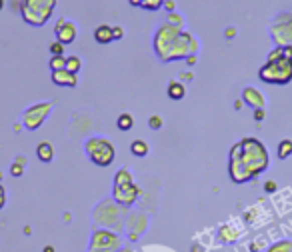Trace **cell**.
<instances>
[{
	"label": "cell",
	"mask_w": 292,
	"mask_h": 252,
	"mask_svg": "<svg viewBox=\"0 0 292 252\" xmlns=\"http://www.w3.org/2000/svg\"><path fill=\"white\" fill-rule=\"evenodd\" d=\"M164 8H166L168 12H174V8H176V4H174V0H166V2H164Z\"/></svg>",
	"instance_id": "obj_33"
},
{
	"label": "cell",
	"mask_w": 292,
	"mask_h": 252,
	"mask_svg": "<svg viewBox=\"0 0 292 252\" xmlns=\"http://www.w3.org/2000/svg\"><path fill=\"white\" fill-rule=\"evenodd\" d=\"M112 32H114V40H118V38H122V36H124L122 26H112Z\"/></svg>",
	"instance_id": "obj_30"
},
{
	"label": "cell",
	"mask_w": 292,
	"mask_h": 252,
	"mask_svg": "<svg viewBox=\"0 0 292 252\" xmlns=\"http://www.w3.org/2000/svg\"><path fill=\"white\" fill-rule=\"evenodd\" d=\"M122 248V238L108 228H98L92 232L88 252H120Z\"/></svg>",
	"instance_id": "obj_6"
},
{
	"label": "cell",
	"mask_w": 292,
	"mask_h": 252,
	"mask_svg": "<svg viewBox=\"0 0 292 252\" xmlns=\"http://www.w3.org/2000/svg\"><path fill=\"white\" fill-rule=\"evenodd\" d=\"M236 236H238V232H236L232 226H222V228H220V238H222L224 242H234Z\"/></svg>",
	"instance_id": "obj_21"
},
{
	"label": "cell",
	"mask_w": 292,
	"mask_h": 252,
	"mask_svg": "<svg viewBox=\"0 0 292 252\" xmlns=\"http://www.w3.org/2000/svg\"><path fill=\"white\" fill-rule=\"evenodd\" d=\"M50 112H52V102H36L30 108H26L22 122L28 130H38L44 124V120L48 118Z\"/></svg>",
	"instance_id": "obj_9"
},
{
	"label": "cell",
	"mask_w": 292,
	"mask_h": 252,
	"mask_svg": "<svg viewBox=\"0 0 292 252\" xmlns=\"http://www.w3.org/2000/svg\"><path fill=\"white\" fill-rule=\"evenodd\" d=\"M94 40L98 44H108L114 40V32H112V26L108 24H100L98 28H94Z\"/></svg>",
	"instance_id": "obj_14"
},
{
	"label": "cell",
	"mask_w": 292,
	"mask_h": 252,
	"mask_svg": "<svg viewBox=\"0 0 292 252\" xmlns=\"http://www.w3.org/2000/svg\"><path fill=\"white\" fill-rule=\"evenodd\" d=\"M270 34H272V40L276 46L292 44V14L288 12L278 14L270 26Z\"/></svg>",
	"instance_id": "obj_8"
},
{
	"label": "cell",
	"mask_w": 292,
	"mask_h": 252,
	"mask_svg": "<svg viewBox=\"0 0 292 252\" xmlns=\"http://www.w3.org/2000/svg\"><path fill=\"white\" fill-rule=\"evenodd\" d=\"M276 154H278V158H280V160H286V158H290V156H292V140H290V138H284V140H280Z\"/></svg>",
	"instance_id": "obj_19"
},
{
	"label": "cell",
	"mask_w": 292,
	"mask_h": 252,
	"mask_svg": "<svg viewBox=\"0 0 292 252\" xmlns=\"http://www.w3.org/2000/svg\"><path fill=\"white\" fill-rule=\"evenodd\" d=\"M140 196V188L134 184V182H128V184H120V186H114L112 188V198L114 202H118L120 206L124 208H130Z\"/></svg>",
	"instance_id": "obj_10"
},
{
	"label": "cell",
	"mask_w": 292,
	"mask_h": 252,
	"mask_svg": "<svg viewBox=\"0 0 292 252\" xmlns=\"http://www.w3.org/2000/svg\"><path fill=\"white\" fill-rule=\"evenodd\" d=\"M128 2H130L132 6H140V8H142V2H144V0H128Z\"/></svg>",
	"instance_id": "obj_39"
},
{
	"label": "cell",
	"mask_w": 292,
	"mask_h": 252,
	"mask_svg": "<svg viewBox=\"0 0 292 252\" xmlns=\"http://www.w3.org/2000/svg\"><path fill=\"white\" fill-rule=\"evenodd\" d=\"M180 32H182L180 28H176V26H172L168 22H164V24L158 26V30L154 34V52H156V56L162 62H168L170 50H172L176 38L180 36Z\"/></svg>",
	"instance_id": "obj_5"
},
{
	"label": "cell",
	"mask_w": 292,
	"mask_h": 252,
	"mask_svg": "<svg viewBox=\"0 0 292 252\" xmlns=\"http://www.w3.org/2000/svg\"><path fill=\"white\" fill-rule=\"evenodd\" d=\"M48 66H50V70H62V68H66V56H50Z\"/></svg>",
	"instance_id": "obj_24"
},
{
	"label": "cell",
	"mask_w": 292,
	"mask_h": 252,
	"mask_svg": "<svg viewBox=\"0 0 292 252\" xmlns=\"http://www.w3.org/2000/svg\"><path fill=\"white\" fill-rule=\"evenodd\" d=\"M54 36H56V40H60L62 44H72L74 40H76V36H78V26H76V22H72V20H68V18H58V22H56V26H54Z\"/></svg>",
	"instance_id": "obj_11"
},
{
	"label": "cell",
	"mask_w": 292,
	"mask_h": 252,
	"mask_svg": "<svg viewBox=\"0 0 292 252\" xmlns=\"http://www.w3.org/2000/svg\"><path fill=\"white\" fill-rule=\"evenodd\" d=\"M64 50H66V44H62L60 40H54L50 44V54L52 56H64Z\"/></svg>",
	"instance_id": "obj_27"
},
{
	"label": "cell",
	"mask_w": 292,
	"mask_h": 252,
	"mask_svg": "<svg viewBox=\"0 0 292 252\" xmlns=\"http://www.w3.org/2000/svg\"><path fill=\"white\" fill-rule=\"evenodd\" d=\"M166 22L168 24H172V26H176V28H184V18L178 14V12H168V16H166Z\"/></svg>",
	"instance_id": "obj_23"
},
{
	"label": "cell",
	"mask_w": 292,
	"mask_h": 252,
	"mask_svg": "<svg viewBox=\"0 0 292 252\" xmlns=\"http://www.w3.org/2000/svg\"><path fill=\"white\" fill-rule=\"evenodd\" d=\"M58 0H22V8H20V14H22V20L30 26H44L54 8H56Z\"/></svg>",
	"instance_id": "obj_3"
},
{
	"label": "cell",
	"mask_w": 292,
	"mask_h": 252,
	"mask_svg": "<svg viewBox=\"0 0 292 252\" xmlns=\"http://www.w3.org/2000/svg\"><path fill=\"white\" fill-rule=\"evenodd\" d=\"M234 36H236V28H234V26L226 28V38H234Z\"/></svg>",
	"instance_id": "obj_34"
},
{
	"label": "cell",
	"mask_w": 292,
	"mask_h": 252,
	"mask_svg": "<svg viewBox=\"0 0 292 252\" xmlns=\"http://www.w3.org/2000/svg\"><path fill=\"white\" fill-rule=\"evenodd\" d=\"M2 8H4V0H0V10H2Z\"/></svg>",
	"instance_id": "obj_41"
},
{
	"label": "cell",
	"mask_w": 292,
	"mask_h": 252,
	"mask_svg": "<svg viewBox=\"0 0 292 252\" xmlns=\"http://www.w3.org/2000/svg\"><path fill=\"white\" fill-rule=\"evenodd\" d=\"M12 8L20 10V8H22V0H12Z\"/></svg>",
	"instance_id": "obj_37"
},
{
	"label": "cell",
	"mask_w": 292,
	"mask_h": 252,
	"mask_svg": "<svg viewBox=\"0 0 292 252\" xmlns=\"http://www.w3.org/2000/svg\"><path fill=\"white\" fill-rule=\"evenodd\" d=\"M36 156H38V160L40 162H52V158H54V148H52V144L50 142H40L38 146H36Z\"/></svg>",
	"instance_id": "obj_15"
},
{
	"label": "cell",
	"mask_w": 292,
	"mask_h": 252,
	"mask_svg": "<svg viewBox=\"0 0 292 252\" xmlns=\"http://www.w3.org/2000/svg\"><path fill=\"white\" fill-rule=\"evenodd\" d=\"M282 56H284V58H290V60H292V44L282 46Z\"/></svg>",
	"instance_id": "obj_31"
},
{
	"label": "cell",
	"mask_w": 292,
	"mask_h": 252,
	"mask_svg": "<svg viewBox=\"0 0 292 252\" xmlns=\"http://www.w3.org/2000/svg\"><path fill=\"white\" fill-rule=\"evenodd\" d=\"M162 124H164V122H162V118H160V116H156V114L148 118V126H150V130H160V128H162Z\"/></svg>",
	"instance_id": "obj_29"
},
{
	"label": "cell",
	"mask_w": 292,
	"mask_h": 252,
	"mask_svg": "<svg viewBox=\"0 0 292 252\" xmlns=\"http://www.w3.org/2000/svg\"><path fill=\"white\" fill-rule=\"evenodd\" d=\"M164 2H166V0H144V2H142V8H144V10H160V8L164 6Z\"/></svg>",
	"instance_id": "obj_28"
},
{
	"label": "cell",
	"mask_w": 292,
	"mask_h": 252,
	"mask_svg": "<svg viewBox=\"0 0 292 252\" xmlns=\"http://www.w3.org/2000/svg\"><path fill=\"white\" fill-rule=\"evenodd\" d=\"M52 82L56 86H68V88H74L78 84V74L70 72L68 68H62V70H52Z\"/></svg>",
	"instance_id": "obj_13"
},
{
	"label": "cell",
	"mask_w": 292,
	"mask_h": 252,
	"mask_svg": "<svg viewBox=\"0 0 292 252\" xmlns=\"http://www.w3.org/2000/svg\"><path fill=\"white\" fill-rule=\"evenodd\" d=\"M130 152L134 154V156H146L148 154V142L142 140V138H136V140H132V144H130Z\"/></svg>",
	"instance_id": "obj_18"
},
{
	"label": "cell",
	"mask_w": 292,
	"mask_h": 252,
	"mask_svg": "<svg viewBox=\"0 0 292 252\" xmlns=\"http://www.w3.org/2000/svg\"><path fill=\"white\" fill-rule=\"evenodd\" d=\"M86 154L90 158V162H94L96 166H110L114 162V156H116V150H114V144L112 140L104 138V136H94V138H88L86 140Z\"/></svg>",
	"instance_id": "obj_4"
},
{
	"label": "cell",
	"mask_w": 292,
	"mask_h": 252,
	"mask_svg": "<svg viewBox=\"0 0 292 252\" xmlns=\"http://www.w3.org/2000/svg\"><path fill=\"white\" fill-rule=\"evenodd\" d=\"M42 252H54V248H52V246H44V250Z\"/></svg>",
	"instance_id": "obj_40"
},
{
	"label": "cell",
	"mask_w": 292,
	"mask_h": 252,
	"mask_svg": "<svg viewBox=\"0 0 292 252\" xmlns=\"http://www.w3.org/2000/svg\"><path fill=\"white\" fill-rule=\"evenodd\" d=\"M264 190H266V192H274V190H276V184H274V182H266V184H264Z\"/></svg>",
	"instance_id": "obj_35"
},
{
	"label": "cell",
	"mask_w": 292,
	"mask_h": 252,
	"mask_svg": "<svg viewBox=\"0 0 292 252\" xmlns=\"http://www.w3.org/2000/svg\"><path fill=\"white\" fill-rule=\"evenodd\" d=\"M266 252H292V240H280L272 244Z\"/></svg>",
	"instance_id": "obj_26"
},
{
	"label": "cell",
	"mask_w": 292,
	"mask_h": 252,
	"mask_svg": "<svg viewBox=\"0 0 292 252\" xmlns=\"http://www.w3.org/2000/svg\"><path fill=\"white\" fill-rule=\"evenodd\" d=\"M242 100H244V104H248V106L254 108V110L264 108V104H266L264 94H262L258 88H254V86H246V88L242 90Z\"/></svg>",
	"instance_id": "obj_12"
},
{
	"label": "cell",
	"mask_w": 292,
	"mask_h": 252,
	"mask_svg": "<svg viewBox=\"0 0 292 252\" xmlns=\"http://www.w3.org/2000/svg\"><path fill=\"white\" fill-rule=\"evenodd\" d=\"M124 210L126 208L120 206L118 202H114V198L112 200H102L98 204L96 212H94V218H96V222L100 226H116V228H120V224H122L120 216H122Z\"/></svg>",
	"instance_id": "obj_7"
},
{
	"label": "cell",
	"mask_w": 292,
	"mask_h": 252,
	"mask_svg": "<svg viewBox=\"0 0 292 252\" xmlns=\"http://www.w3.org/2000/svg\"><path fill=\"white\" fill-rule=\"evenodd\" d=\"M186 62H188V64H194V62H196V54H190V56L186 58Z\"/></svg>",
	"instance_id": "obj_38"
},
{
	"label": "cell",
	"mask_w": 292,
	"mask_h": 252,
	"mask_svg": "<svg viewBox=\"0 0 292 252\" xmlns=\"http://www.w3.org/2000/svg\"><path fill=\"white\" fill-rule=\"evenodd\" d=\"M270 166V154L262 140L246 136L238 140L228 154V174L234 184H246L266 172Z\"/></svg>",
	"instance_id": "obj_1"
},
{
	"label": "cell",
	"mask_w": 292,
	"mask_h": 252,
	"mask_svg": "<svg viewBox=\"0 0 292 252\" xmlns=\"http://www.w3.org/2000/svg\"><path fill=\"white\" fill-rule=\"evenodd\" d=\"M258 78L266 84H290L292 82V60L278 56V58H266V62L258 70Z\"/></svg>",
	"instance_id": "obj_2"
},
{
	"label": "cell",
	"mask_w": 292,
	"mask_h": 252,
	"mask_svg": "<svg viewBox=\"0 0 292 252\" xmlns=\"http://www.w3.org/2000/svg\"><path fill=\"white\" fill-rule=\"evenodd\" d=\"M128 182H134L132 174L128 168H120L116 174H114V186H120V184H128Z\"/></svg>",
	"instance_id": "obj_20"
},
{
	"label": "cell",
	"mask_w": 292,
	"mask_h": 252,
	"mask_svg": "<svg viewBox=\"0 0 292 252\" xmlns=\"http://www.w3.org/2000/svg\"><path fill=\"white\" fill-rule=\"evenodd\" d=\"M0 180H2V172H0Z\"/></svg>",
	"instance_id": "obj_42"
},
{
	"label": "cell",
	"mask_w": 292,
	"mask_h": 252,
	"mask_svg": "<svg viewBox=\"0 0 292 252\" xmlns=\"http://www.w3.org/2000/svg\"><path fill=\"white\" fill-rule=\"evenodd\" d=\"M116 126H118V130H122V132L132 130V126H134V118H132V114L122 112V114L116 118Z\"/></svg>",
	"instance_id": "obj_17"
},
{
	"label": "cell",
	"mask_w": 292,
	"mask_h": 252,
	"mask_svg": "<svg viewBox=\"0 0 292 252\" xmlns=\"http://www.w3.org/2000/svg\"><path fill=\"white\" fill-rule=\"evenodd\" d=\"M4 204H6V192H4V188H2V184H0V210L4 208Z\"/></svg>",
	"instance_id": "obj_32"
},
{
	"label": "cell",
	"mask_w": 292,
	"mask_h": 252,
	"mask_svg": "<svg viewBox=\"0 0 292 252\" xmlns=\"http://www.w3.org/2000/svg\"><path fill=\"white\" fill-rule=\"evenodd\" d=\"M254 118H256V120H264V108H258L256 114H254Z\"/></svg>",
	"instance_id": "obj_36"
},
{
	"label": "cell",
	"mask_w": 292,
	"mask_h": 252,
	"mask_svg": "<svg viewBox=\"0 0 292 252\" xmlns=\"http://www.w3.org/2000/svg\"><path fill=\"white\" fill-rule=\"evenodd\" d=\"M66 68H68L70 72L78 74L80 68H82V60H80L78 56H68V58H66Z\"/></svg>",
	"instance_id": "obj_22"
},
{
	"label": "cell",
	"mask_w": 292,
	"mask_h": 252,
	"mask_svg": "<svg viewBox=\"0 0 292 252\" xmlns=\"http://www.w3.org/2000/svg\"><path fill=\"white\" fill-rule=\"evenodd\" d=\"M166 92H168V98H170V100H182L184 94H186V88H184L178 80H172V82L168 84Z\"/></svg>",
	"instance_id": "obj_16"
},
{
	"label": "cell",
	"mask_w": 292,
	"mask_h": 252,
	"mask_svg": "<svg viewBox=\"0 0 292 252\" xmlns=\"http://www.w3.org/2000/svg\"><path fill=\"white\" fill-rule=\"evenodd\" d=\"M24 164H26V158H24V156H18L16 162L10 166L12 176H22V172H24Z\"/></svg>",
	"instance_id": "obj_25"
}]
</instances>
